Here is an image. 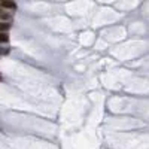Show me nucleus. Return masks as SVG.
<instances>
[{
	"label": "nucleus",
	"mask_w": 149,
	"mask_h": 149,
	"mask_svg": "<svg viewBox=\"0 0 149 149\" xmlns=\"http://www.w3.org/2000/svg\"><path fill=\"white\" fill-rule=\"evenodd\" d=\"M9 29H10V24L9 22H6V21L0 22V33H8Z\"/></svg>",
	"instance_id": "1"
},
{
	"label": "nucleus",
	"mask_w": 149,
	"mask_h": 149,
	"mask_svg": "<svg viewBox=\"0 0 149 149\" xmlns=\"http://www.w3.org/2000/svg\"><path fill=\"white\" fill-rule=\"evenodd\" d=\"M0 6L6 9H17V3L14 2H0Z\"/></svg>",
	"instance_id": "2"
},
{
	"label": "nucleus",
	"mask_w": 149,
	"mask_h": 149,
	"mask_svg": "<svg viewBox=\"0 0 149 149\" xmlns=\"http://www.w3.org/2000/svg\"><path fill=\"white\" fill-rule=\"evenodd\" d=\"M10 18V15L8 14V12H5L3 9H0V21H8Z\"/></svg>",
	"instance_id": "3"
},
{
	"label": "nucleus",
	"mask_w": 149,
	"mask_h": 149,
	"mask_svg": "<svg viewBox=\"0 0 149 149\" xmlns=\"http://www.w3.org/2000/svg\"><path fill=\"white\" fill-rule=\"evenodd\" d=\"M8 42H9L8 33H0V43H8Z\"/></svg>",
	"instance_id": "4"
},
{
	"label": "nucleus",
	"mask_w": 149,
	"mask_h": 149,
	"mask_svg": "<svg viewBox=\"0 0 149 149\" xmlns=\"http://www.w3.org/2000/svg\"><path fill=\"white\" fill-rule=\"evenodd\" d=\"M8 54H9V48L0 46V55H8Z\"/></svg>",
	"instance_id": "5"
},
{
	"label": "nucleus",
	"mask_w": 149,
	"mask_h": 149,
	"mask_svg": "<svg viewBox=\"0 0 149 149\" xmlns=\"http://www.w3.org/2000/svg\"><path fill=\"white\" fill-rule=\"evenodd\" d=\"M0 2H14V0H0Z\"/></svg>",
	"instance_id": "6"
},
{
	"label": "nucleus",
	"mask_w": 149,
	"mask_h": 149,
	"mask_svg": "<svg viewBox=\"0 0 149 149\" xmlns=\"http://www.w3.org/2000/svg\"><path fill=\"white\" fill-rule=\"evenodd\" d=\"M0 79H2V78H0Z\"/></svg>",
	"instance_id": "7"
}]
</instances>
